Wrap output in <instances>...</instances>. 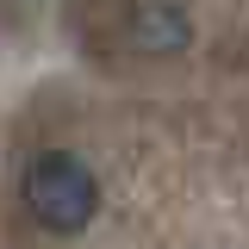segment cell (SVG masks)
<instances>
[{
    "mask_svg": "<svg viewBox=\"0 0 249 249\" xmlns=\"http://www.w3.org/2000/svg\"><path fill=\"white\" fill-rule=\"evenodd\" d=\"M25 212L37 218L44 231H56V237L88 231L93 212H100V181H93V168L81 156H69V150L31 156V168H25Z\"/></svg>",
    "mask_w": 249,
    "mask_h": 249,
    "instance_id": "obj_1",
    "label": "cell"
},
{
    "mask_svg": "<svg viewBox=\"0 0 249 249\" xmlns=\"http://www.w3.org/2000/svg\"><path fill=\"white\" fill-rule=\"evenodd\" d=\"M124 44L137 56H181L193 44V19H187L175 0H131L124 13Z\"/></svg>",
    "mask_w": 249,
    "mask_h": 249,
    "instance_id": "obj_2",
    "label": "cell"
}]
</instances>
